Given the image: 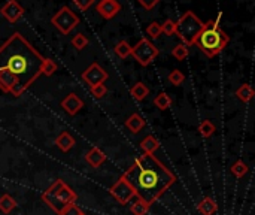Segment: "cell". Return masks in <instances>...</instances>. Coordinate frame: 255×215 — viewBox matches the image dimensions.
<instances>
[{
	"label": "cell",
	"instance_id": "obj_6",
	"mask_svg": "<svg viewBox=\"0 0 255 215\" xmlns=\"http://www.w3.org/2000/svg\"><path fill=\"white\" fill-rule=\"evenodd\" d=\"M51 23L54 24V27H55L60 33L69 34L72 30H74V28L81 23V20H79V17H78L74 11H72L69 6H63V8L52 17Z\"/></svg>",
	"mask_w": 255,
	"mask_h": 215
},
{
	"label": "cell",
	"instance_id": "obj_28",
	"mask_svg": "<svg viewBox=\"0 0 255 215\" xmlns=\"http://www.w3.org/2000/svg\"><path fill=\"white\" fill-rule=\"evenodd\" d=\"M57 69H58V66H57V63L54 61V60H51V58H44V63H42V69H41V72L45 75V77H52L55 72H57Z\"/></svg>",
	"mask_w": 255,
	"mask_h": 215
},
{
	"label": "cell",
	"instance_id": "obj_24",
	"mask_svg": "<svg viewBox=\"0 0 255 215\" xmlns=\"http://www.w3.org/2000/svg\"><path fill=\"white\" fill-rule=\"evenodd\" d=\"M248 170H249L248 164H246L245 161H242V160L234 161V163L231 164V167H230V172H231L236 178H243V176L248 173Z\"/></svg>",
	"mask_w": 255,
	"mask_h": 215
},
{
	"label": "cell",
	"instance_id": "obj_27",
	"mask_svg": "<svg viewBox=\"0 0 255 215\" xmlns=\"http://www.w3.org/2000/svg\"><path fill=\"white\" fill-rule=\"evenodd\" d=\"M167 80H169V82H170L172 85L179 87L180 84H184V81H185V75H184V72H180L179 69H173V70L170 72V74H169Z\"/></svg>",
	"mask_w": 255,
	"mask_h": 215
},
{
	"label": "cell",
	"instance_id": "obj_20",
	"mask_svg": "<svg viewBox=\"0 0 255 215\" xmlns=\"http://www.w3.org/2000/svg\"><path fill=\"white\" fill-rule=\"evenodd\" d=\"M150 208H151L150 203H147V202L139 199V197H136V200L130 205V211H131L133 215H147Z\"/></svg>",
	"mask_w": 255,
	"mask_h": 215
},
{
	"label": "cell",
	"instance_id": "obj_8",
	"mask_svg": "<svg viewBox=\"0 0 255 215\" xmlns=\"http://www.w3.org/2000/svg\"><path fill=\"white\" fill-rule=\"evenodd\" d=\"M82 80L90 87H94L97 84H103L107 80V72L99 63H93L82 72Z\"/></svg>",
	"mask_w": 255,
	"mask_h": 215
},
{
	"label": "cell",
	"instance_id": "obj_34",
	"mask_svg": "<svg viewBox=\"0 0 255 215\" xmlns=\"http://www.w3.org/2000/svg\"><path fill=\"white\" fill-rule=\"evenodd\" d=\"M161 33H164V34H167V36L175 34V33H176V24H175V21L166 20V21L161 24Z\"/></svg>",
	"mask_w": 255,
	"mask_h": 215
},
{
	"label": "cell",
	"instance_id": "obj_25",
	"mask_svg": "<svg viewBox=\"0 0 255 215\" xmlns=\"http://www.w3.org/2000/svg\"><path fill=\"white\" fill-rule=\"evenodd\" d=\"M115 54L120 57V58H127L128 55H131V47L127 41H120L117 45H115Z\"/></svg>",
	"mask_w": 255,
	"mask_h": 215
},
{
	"label": "cell",
	"instance_id": "obj_21",
	"mask_svg": "<svg viewBox=\"0 0 255 215\" xmlns=\"http://www.w3.org/2000/svg\"><path fill=\"white\" fill-rule=\"evenodd\" d=\"M236 97H237L240 102H243V103L251 102L252 97H254V90H252V87H251L249 84H243V85H240V87L236 90Z\"/></svg>",
	"mask_w": 255,
	"mask_h": 215
},
{
	"label": "cell",
	"instance_id": "obj_4",
	"mask_svg": "<svg viewBox=\"0 0 255 215\" xmlns=\"http://www.w3.org/2000/svg\"><path fill=\"white\" fill-rule=\"evenodd\" d=\"M175 24H176V33L175 34H178V38L187 47L194 45L196 38L204 26V23L193 11L184 12V15H180Z\"/></svg>",
	"mask_w": 255,
	"mask_h": 215
},
{
	"label": "cell",
	"instance_id": "obj_15",
	"mask_svg": "<svg viewBox=\"0 0 255 215\" xmlns=\"http://www.w3.org/2000/svg\"><path fill=\"white\" fill-rule=\"evenodd\" d=\"M17 84H18V80L15 75H12L8 70H0V90L5 93H11Z\"/></svg>",
	"mask_w": 255,
	"mask_h": 215
},
{
	"label": "cell",
	"instance_id": "obj_9",
	"mask_svg": "<svg viewBox=\"0 0 255 215\" xmlns=\"http://www.w3.org/2000/svg\"><path fill=\"white\" fill-rule=\"evenodd\" d=\"M96 11L102 18L112 20L121 11V5L118 0H100V2L96 5Z\"/></svg>",
	"mask_w": 255,
	"mask_h": 215
},
{
	"label": "cell",
	"instance_id": "obj_7",
	"mask_svg": "<svg viewBox=\"0 0 255 215\" xmlns=\"http://www.w3.org/2000/svg\"><path fill=\"white\" fill-rule=\"evenodd\" d=\"M109 193H111V196L121 205H127L133 197H136L134 188L131 187V184L127 181L124 176H121L118 181L111 187Z\"/></svg>",
	"mask_w": 255,
	"mask_h": 215
},
{
	"label": "cell",
	"instance_id": "obj_14",
	"mask_svg": "<svg viewBox=\"0 0 255 215\" xmlns=\"http://www.w3.org/2000/svg\"><path fill=\"white\" fill-rule=\"evenodd\" d=\"M85 161L88 163V166L91 167H100L104 161H106V154L100 150V148H91L87 154H85Z\"/></svg>",
	"mask_w": 255,
	"mask_h": 215
},
{
	"label": "cell",
	"instance_id": "obj_11",
	"mask_svg": "<svg viewBox=\"0 0 255 215\" xmlns=\"http://www.w3.org/2000/svg\"><path fill=\"white\" fill-rule=\"evenodd\" d=\"M61 108L69 114V115H76L82 108H84V100L75 94V93H70L67 94L63 100H61Z\"/></svg>",
	"mask_w": 255,
	"mask_h": 215
},
{
	"label": "cell",
	"instance_id": "obj_33",
	"mask_svg": "<svg viewBox=\"0 0 255 215\" xmlns=\"http://www.w3.org/2000/svg\"><path fill=\"white\" fill-rule=\"evenodd\" d=\"M60 215H85V214L79 206H76L75 203H70L63 209V212Z\"/></svg>",
	"mask_w": 255,
	"mask_h": 215
},
{
	"label": "cell",
	"instance_id": "obj_2",
	"mask_svg": "<svg viewBox=\"0 0 255 215\" xmlns=\"http://www.w3.org/2000/svg\"><path fill=\"white\" fill-rule=\"evenodd\" d=\"M136 191V197L153 205L175 183L176 176L154 154H143L123 175Z\"/></svg>",
	"mask_w": 255,
	"mask_h": 215
},
{
	"label": "cell",
	"instance_id": "obj_29",
	"mask_svg": "<svg viewBox=\"0 0 255 215\" xmlns=\"http://www.w3.org/2000/svg\"><path fill=\"white\" fill-rule=\"evenodd\" d=\"M172 55L178 60V61H184L187 57H188V47L184 45V44H179L173 48L172 51Z\"/></svg>",
	"mask_w": 255,
	"mask_h": 215
},
{
	"label": "cell",
	"instance_id": "obj_1",
	"mask_svg": "<svg viewBox=\"0 0 255 215\" xmlns=\"http://www.w3.org/2000/svg\"><path fill=\"white\" fill-rule=\"evenodd\" d=\"M44 58L21 33H14L0 47V70H8L17 77L18 84L12 88L11 94L20 97L42 74Z\"/></svg>",
	"mask_w": 255,
	"mask_h": 215
},
{
	"label": "cell",
	"instance_id": "obj_35",
	"mask_svg": "<svg viewBox=\"0 0 255 215\" xmlns=\"http://www.w3.org/2000/svg\"><path fill=\"white\" fill-rule=\"evenodd\" d=\"M139 2V5L143 8V9H147V11H153L157 5H158V2L160 0H137Z\"/></svg>",
	"mask_w": 255,
	"mask_h": 215
},
{
	"label": "cell",
	"instance_id": "obj_12",
	"mask_svg": "<svg viewBox=\"0 0 255 215\" xmlns=\"http://www.w3.org/2000/svg\"><path fill=\"white\" fill-rule=\"evenodd\" d=\"M48 193V191H47ZM48 194H51V193H48ZM60 203H63V205H70V203H75L76 202V199H78V194L74 191V190H72L66 183L60 187V190L55 193V194H52Z\"/></svg>",
	"mask_w": 255,
	"mask_h": 215
},
{
	"label": "cell",
	"instance_id": "obj_18",
	"mask_svg": "<svg viewBox=\"0 0 255 215\" xmlns=\"http://www.w3.org/2000/svg\"><path fill=\"white\" fill-rule=\"evenodd\" d=\"M218 209V205L216 202L212 199V197H204L199 205H197V211L202 214V215H213Z\"/></svg>",
	"mask_w": 255,
	"mask_h": 215
},
{
	"label": "cell",
	"instance_id": "obj_10",
	"mask_svg": "<svg viewBox=\"0 0 255 215\" xmlns=\"http://www.w3.org/2000/svg\"><path fill=\"white\" fill-rule=\"evenodd\" d=\"M2 17H5L9 23H17L24 15V8L17 2V0H8V2L0 9Z\"/></svg>",
	"mask_w": 255,
	"mask_h": 215
},
{
	"label": "cell",
	"instance_id": "obj_16",
	"mask_svg": "<svg viewBox=\"0 0 255 215\" xmlns=\"http://www.w3.org/2000/svg\"><path fill=\"white\" fill-rule=\"evenodd\" d=\"M126 127L131 132V133H139L143 127H145V118L140 114H131L127 120H126Z\"/></svg>",
	"mask_w": 255,
	"mask_h": 215
},
{
	"label": "cell",
	"instance_id": "obj_5",
	"mask_svg": "<svg viewBox=\"0 0 255 215\" xmlns=\"http://www.w3.org/2000/svg\"><path fill=\"white\" fill-rule=\"evenodd\" d=\"M158 53V48L148 38H142L136 44V47H131V55L140 66H148L151 61L155 60Z\"/></svg>",
	"mask_w": 255,
	"mask_h": 215
},
{
	"label": "cell",
	"instance_id": "obj_22",
	"mask_svg": "<svg viewBox=\"0 0 255 215\" xmlns=\"http://www.w3.org/2000/svg\"><path fill=\"white\" fill-rule=\"evenodd\" d=\"M17 206V202L12 196L9 194H3L0 196V211H2L3 214H11Z\"/></svg>",
	"mask_w": 255,
	"mask_h": 215
},
{
	"label": "cell",
	"instance_id": "obj_23",
	"mask_svg": "<svg viewBox=\"0 0 255 215\" xmlns=\"http://www.w3.org/2000/svg\"><path fill=\"white\" fill-rule=\"evenodd\" d=\"M154 105L158 108L160 111H166L172 106V97L166 93H160L158 96H155L154 99Z\"/></svg>",
	"mask_w": 255,
	"mask_h": 215
},
{
	"label": "cell",
	"instance_id": "obj_30",
	"mask_svg": "<svg viewBox=\"0 0 255 215\" xmlns=\"http://www.w3.org/2000/svg\"><path fill=\"white\" fill-rule=\"evenodd\" d=\"M72 45H74V48H76L78 51L84 50V48L88 45L87 36H85L84 33H78V34H75L74 38H72Z\"/></svg>",
	"mask_w": 255,
	"mask_h": 215
},
{
	"label": "cell",
	"instance_id": "obj_26",
	"mask_svg": "<svg viewBox=\"0 0 255 215\" xmlns=\"http://www.w3.org/2000/svg\"><path fill=\"white\" fill-rule=\"evenodd\" d=\"M215 130H216V127H215V124L210 120H203L199 124V132H200V134L203 137H210L215 133Z\"/></svg>",
	"mask_w": 255,
	"mask_h": 215
},
{
	"label": "cell",
	"instance_id": "obj_3",
	"mask_svg": "<svg viewBox=\"0 0 255 215\" xmlns=\"http://www.w3.org/2000/svg\"><path fill=\"white\" fill-rule=\"evenodd\" d=\"M220 20L221 14L218 15L216 20L204 23L202 31L194 41V45H197L199 50L207 57H215L216 54H220L230 42L227 33L220 27Z\"/></svg>",
	"mask_w": 255,
	"mask_h": 215
},
{
	"label": "cell",
	"instance_id": "obj_13",
	"mask_svg": "<svg viewBox=\"0 0 255 215\" xmlns=\"http://www.w3.org/2000/svg\"><path fill=\"white\" fill-rule=\"evenodd\" d=\"M54 143H55V147H57L60 151L67 153V151H70L72 148H74L75 139H74V136H72L69 132H61V133L55 137Z\"/></svg>",
	"mask_w": 255,
	"mask_h": 215
},
{
	"label": "cell",
	"instance_id": "obj_32",
	"mask_svg": "<svg viewBox=\"0 0 255 215\" xmlns=\"http://www.w3.org/2000/svg\"><path fill=\"white\" fill-rule=\"evenodd\" d=\"M90 91L96 99H102L107 94V87L104 84H97L94 87H90Z\"/></svg>",
	"mask_w": 255,
	"mask_h": 215
},
{
	"label": "cell",
	"instance_id": "obj_17",
	"mask_svg": "<svg viewBox=\"0 0 255 215\" xmlns=\"http://www.w3.org/2000/svg\"><path fill=\"white\" fill-rule=\"evenodd\" d=\"M140 148L145 154H154L158 148H160V143L155 139V136L148 134L147 137H143L140 142Z\"/></svg>",
	"mask_w": 255,
	"mask_h": 215
},
{
	"label": "cell",
	"instance_id": "obj_36",
	"mask_svg": "<svg viewBox=\"0 0 255 215\" xmlns=\"http://www.w3.org/2000/svg\"><path fill=\"white\" fill-rule=\"evenodd\" d=\"M96 0H74V3L81 9V11H88L93 5H94Z\"/></svg>",
	"mask_w": 255,
	"mask_h": 215
},
{
	"label": "cell",
	"instance_id": "obj_19",
	"mask_svg": "<svg viewBox=\"0 0 255 215\" xmlns=\"http://www.w3.org/2000/svg\"><path fill=\"white\" fill-rule=\"evenodd\" d=\"M130 94H131V97H133L134 100L142 102L145 97H147V96L150 94V88H148L147 85H145L143 82H136V84L131 87Z\"/></svg>",
	"mask_w": 255,
	"mask_h": 215
},
{
	"label": "cell",
	"instance_id": "obj_31",
	"mask_svg": "<svg viewBox=\"0 0 255 215\" xmlns=\"http://www.w3.org/2000/svg\"><path fill=\"white\" fill-rule=\"evenodd\" d=\"M147 33H148V36L151 39H157V38H160V34H161V24H158V23H151L148 27H147Z\"/></svg>",
	"mask_w": 255,
	"mask_h": 215
}]
</instances>
